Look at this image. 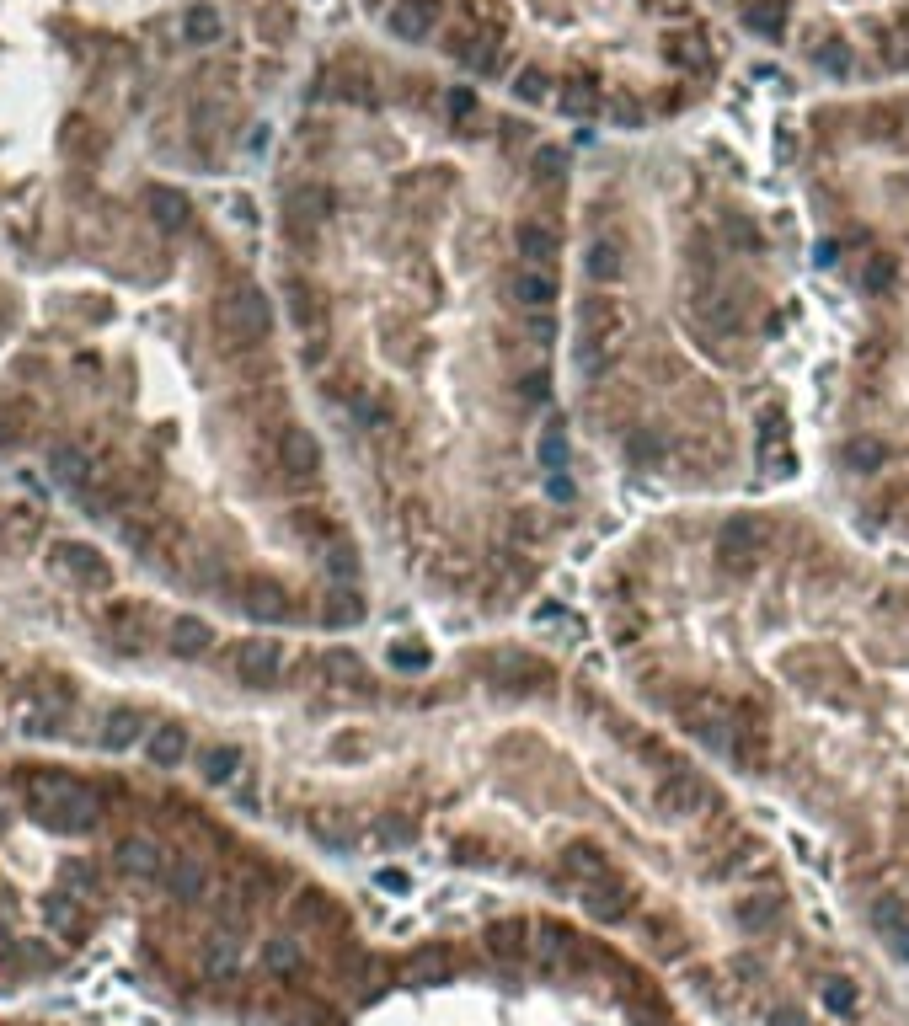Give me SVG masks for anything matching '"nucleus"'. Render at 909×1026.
<instances>
[{
	"label": "nucleus",
	"mask_w": 909,
	"mask_h": 1026,
	"mask_svg": "<svg viewBox=\"0 0 909 1026\" xmlns=\"http://www.w3.org/2000/svg\"><path fill=\"white\" fill-rule=\"evenodd\" d=\"M182 43V6L129 22L102 0H0V476L161 588L284 631L305 604L252 513L321 572L337 535L284 471L279 300L214 246L182 177L225 134L220 70H166Z\"/></svg>",
	"instance_id": "1"
},
{
	"label": "nucleus",
	"mask_w": 909,
	"mask_h": 1026,
	"mask_svg": "<svg viewBox=\"0 0 909 1026\" xmlns=\"http://www.w3.org/2000/svg\"><path fill=\"white\" fill-rule=\"evenodd\" d=\"M241 642L70 508L0 476V754L134 759L246 797L252 754L188 701L198 684L257 690Z\"/></svg>",
	"instance_id": "2"
},
{
	"label": "nucleus",
	"mask_w": 909,
	"mask_h": 1026,
	"mask_svg": "<svg viewBox=\"0 0 909 1026\" xmlns=\"http://www.w3.org/2000/svg\"><path fill=\"white\" fill-rule=\"evenodd\" d=\"M770 546V524L760 519V513H733L728 524H722V535H717V556L722 562H738V567H749L754 556H765Z\"/></svg>",
	"instance_id": "3"
},
{
	"label": "nucleus",
	"mask_w": 909,
	"mask_h": 1026,
	"mask_svg": "<svg viewBox=\"0 0 909 1026\" xmlns=\"http://www.w3.org/2000/svg\"><path fill=\"white\" fill-rule=\"evenodd\" d=\"M434 22H439L434 0H391V11H385V33H391L396 43L434 38Z\"/></svg>",
	"instance_id": "4"
},
{
	"label": "nucleus",
	"mask_w": 909,
	"mask_h": 1026,
	"mask_svg": "<svg viewBox=\"0 0 909 1026\" xmlns=\"http://www.w3.org/2000/svg\"><path fill=\"white\" fill-rule=\"evenodd\" d=\"M685 722L696 727V738L701 743H712V749H733V711L722 706V701H712V695H701V701H690L685 706Z\"/></svg>",
	"instance_id": "5"
},
{
	"label": "nucleus",
	"mask_w": 909,
	"mask_h": 1026,
	"mask_svg": "<svg viewBox=\"0 0 909 1026\" xmlns=\"http://www.w3.org/2000/svg\"><path fill=\"white\" fill-rule=\"evenodd\" d=\"M508 294L519 300V310L541 316V310H551V300H557V278H551L546 268H525V262H519L514 278H508Z\"/></svg>",
	"instance_id": "6"
},
{
	"label": "nucleus",
	"mask_w": 909,
	"mask_h": 1026,
	"mask_svg": "<svg viewBox=\"0 0 909 1026\" xmlns=\"http://www.w3.org/2000/svg\"><path fill=\"white\" fill-rule=\"evenodd\" d=\"M712 802V791H706V781H696V775H669L664 786H658V807L664 813H674V818H685V813H696V807H706Z\"/></svg>",
	"instance_id": "7"
},
{
	"label": "nucleus",
	"mask_w": 909,
	"mask_h": 1026,
	"mask_svg": "<svg viewBox=\"0 0 909 1026\" xmlns=\"http://www.w3.org/2000/svg\"><path fill=\"white\" fill-rule=\"evenodd\" d=\"M0 1026H97L65 1005H0Z\"/></svg>",
	"instance_id": "8"
},
{
	"label": "nucleus",
	"mask_w": 909,
	"mask_h": 1026,
	"mask_svg": "<svg viewBox=\"0 0 909 1026\" xmlns=\"http://www.w3.org/2000/svg\"><path fill=\"white\" fill-rule=\"evenodd\" d=\"M872 925L883 930L888 952L909 962V914H904L899 904H893V898H877V904H872Z\"/></svg>",
	"instance_id": "9"
},
{
	"label": "nucleus",
	"mask_w": 909,
	"mask_h": 1026,
	"mask_svg": "<svg viewBox=\"0 0 909 1026\" xmlns=\"http://www.w3.org/2000/svg\"><path fill=\"white\" fill-rule=\"evenodd\" d=\"M514 246H519V257H525V268H546V262L557 257V246H562V241L551 236L546 225H535V220H525V225L514 230Z\"/></svg>",
	"instance_id": "10"
},
{
	"label": "nucleus",
	"mask_w": 909,
	"mask_h": 1026,
	"mask_svg": "<svg viewBox=\"0 0 909 1026\" xmlns=\"http://www.w3.org/2000/svg\"><path fill=\"white\" fill-rule=\"evenodd\" d=\"M525 936H530V925H525V920H498V925L487 930V952L498 957V962H519V957L530 952V941H525Z\"/></svg>",
	"instance_id": "11"
},
{
	"label": "nucleus",
	"mask_w": 909,
	"mask_h": 1026,
	"mask_svg": "<svg viewBox=\"0 0 909 1026\" xmlns=\"http://www.w3.org/2000/svg\"><path fill=\"white\" fill-rule=\"evenodd\" d=\"M583 268H589V278H599V284H615L621 278V241L615 236H599V241H589V257H583Z\"/></svg>",
	"instance_id": "12"
},
{
	"label": "nucleus",
	"mask_w": 909,
	"mask_h": 1026,
	"mask_svg": "<svg viewBox=\"0 0 909 1026\" xmlns=\"http://www.w3.org/2000/svg\"><path fill=\"white\" fill-rule=\"evenodd\" d=\"M541 465H546V481L567 471V423L562 417H551L541 428Z\"/></svg>",
	"instance_id": "13"
},
{
	"label": "nucleus",
	"mask_w": 909,
	"mask_h": 1026,
	"mask_svg": "<svg viewBox=\"0 0 909 1026\" xmlns=\"http://www.w3.org/2000/svg\"><path fill=\"white\" fill-rule=\"evenodd\" d=\"M893 284H899V262H893L888 252H872L867 262H861V294H888Z\"/></svg>",
	"instance_id": "14"
},
{
	"label": "nucleus",
	"mask_w": 909,
	"mask_h": 1026,
	"mask_svg": "<svg viewBox=\"0 0 909 1026\" xmlns=\"http://www.w3.org/2000/svg\"><path fill=\"white\" fill-rule=\"evenodd\" d=\"M562 866H567V877H578V882H583V888H589V882H610V866H605V855H594L589 845L567 850V855H562Z\"/></svg>",
	"instance_id": "15"
},
{
	"label": "nucleus",
	"mask_w": 909,
	"mask_h": 1026,
	"mask_svg": "<svg viewBox=\"0 0 909 1026\" xmlns=\"http://www.w3.org/2000/svg\"><path fill=\"white\" fill-rule=\"evenodd\" d=\"M557 107H562V118H594L599 113V91L589 81H567L557 91Z\"/></svg>",
	"instance_id": "16"
},
{
	"label": "nucleus",
	"mask_w": 909,
	"mask_h": 1026,
	"mask_svg": "<svg viewBox=\"0 0 909 1026\" xmlns=\"http://www.w3.org/2000/svg\"><path fill=\"white\" fill-rule=\"evenodd\" d=\"M583 909L599 914V920H621V914H626V893L621 888L605 893V882H589V888H583Z\"/></svg>",
	"instance_id": "17"
},
{
	"label": "nucleus",
	"mask_w": 909,
	"mask_h": 1026,
	"mask_svg": "<svg viewBox=\"0 0 909 1026\" xmlns=\"http://www.w3.org/2000/svg\"><path fill=\"white\" fill-rule=\"evenodd\" d=\"M573 936H567V930H557V925H541V941H535V957L546 962V968H562L567 957H573Z\"/></svg>",
	"instance_id": "18"
},
{
	"label": "nucleus",
	"mask_w": 909,
	"mask_h": 1026,
	"mask_svg": "<svg viewBox=\"0 0 909 1026\" xmlns=\"http://www.w3.org/2000/svg\"><path fill=\"white\" fill-rule=\"evenodd\" d=\"M738 925L744 930H765V925H776V898L760 893V898H744L738 904Z\"/></svg>",
	"instance_id": "19"
},
{
	"label": "nucleus",
	"mask_w": 909,
	"mask_h": 1026,
	"mask_svg": "<svg viewBox=\"0 0 909 1026\" xmlns=\"http://www.w3.org/2000/svg\"><path fill=\"white\" fill-rule=\"evenodd\" d=\"M813 59H819L824 75H851V49H845V43H835V38L819 43V54H813Z\"/></svg>",
	"instance_id": "20"
},
{
	"label": "nucleus",
	"mask_w": 909,
	"mask_h": 1026,
	"mask_svg": "<svg viewBox=\"0 0 909 1026\" xmlns=\"http://www.w3.org/2000/svg\"><path fill=\"white\" fill-rule=\"evenodd\" d=\"M824 1010H835V1016H851V1010H856V989L845 984V978H829V984H824Z\"/></svg>",
	"instance_id": "21"
},
{
	"label": "nucleus",
	"mask_w": 909,
	"mask_h": 1026,
	"mask_svg": "<svg viewBox=\"0 0 909 1026\" xmlns=\"http://www.w3.org/2000/svg\"><path fill=\"white\" fill-rule=\"evenodd\" d=\"M562 171H567V161H562L557 145L535 150V182H562Z\"/></svg>",
	"instance_id": "22"
},
{
	"label": "nucleus",
	"mask_w": 909,
	"mask_h": 1026,
	"mask_svg": "<svg viewBox=\"0 0 909 1026\" xmlns=\"http://www.w3.org/2000/svg\"><path fill=\"white\" fill-rule=\"evenodd\" d=\"M492 674H498V679H519V674L541 679V663H530V658H514V652H503V658H492Z\"/></svg>",
	"instance_id": "23"
},
{
	"label": "nucleus",
	"mask_w": 909,
	"mask_h": 1026,
	"mask_svg": "<svg viewBox=\"0 0 909 1026\" xmlns=\"http://www.w3.org/2000/svg\"><path fill=\"white\" fill-rule=\"evenodd\" d=\"M444 107H450L455 123H471V118H476V91H471V86H455L450 97H444Z\"/></svg>",
	"instance_id": "24"
},
{
	"label": "nucleus",
	"mask_w": 909,
	"mask_h": 1026,
	"mask_svg": "<svg viewBox=\"0 0 909 1026\" xmlns=\"http://www.w3.org/2000/svg\"><path fill=\"white\" fill-rule=\"evenodd\" d=\"M546 86H551V81H546L541 70H525V75L514 81V97H525V102H546Z\"/></svg>",
	"instance_id": "25"
},
{
	"label": "nucleus",
	"mask_w": 909,
	"mask_h": 1026,
	"mask_svg": "<svg viewBox=\"0 0 909 1026\" xmlns=\"http://www.w3.org/2000/svg\"><path fill=\"white\" fill-rule=\"evenodd\" d=\"M391 663H396V668H423V663H428V652H423V647H396V652H391Z\"/></svg>",
	"instance_id": "26"
},
{
	"label": "nucleus",
	"mask_w": 909,
	"mask_h": 1026,
	"mask_svg": "<svg viewBox=\"0 0 909 1026\" xmlns=\"http://www.w3.org/2000/svg\"><path fill=\"white\" fill-rule=\"evenodd\" d=\"M851 460L856 465H877V460H883V449H877V444H851Z\"/></svg>",
	"instance_id": "27"
},
{
	"label": "nucleus",
	"mask_w": 909,
	"mask_h": 1026,
	"mask_svg": "<svg viewBox=\"0 0 909 1026\" xmlns=\"http://www.w3.org/2000/svg\"><path fill=\"white\" fill-rule=\"evenodd\" d=\"M770 1026H808V1021H803V1010H792V1005H781V1010H776V1016H770Z\"/></svg>",
	"instance_id": "28"
},
{
	"label": "nucleus",
	"mask_w": 909,
	"mask_h": 1026,
	"mask_svg": "<svg viewBox=\"0 0 909 1026\" xmlns=\"http://www.w3.org/2000/svg\"><path fill=\"white\" fill-rule=\"evenodd\" d=\"M412 973H444V957H434V952H423L418 962H412Z\"/></svg>",
	"instance_id": "29"
}]
</instances>
